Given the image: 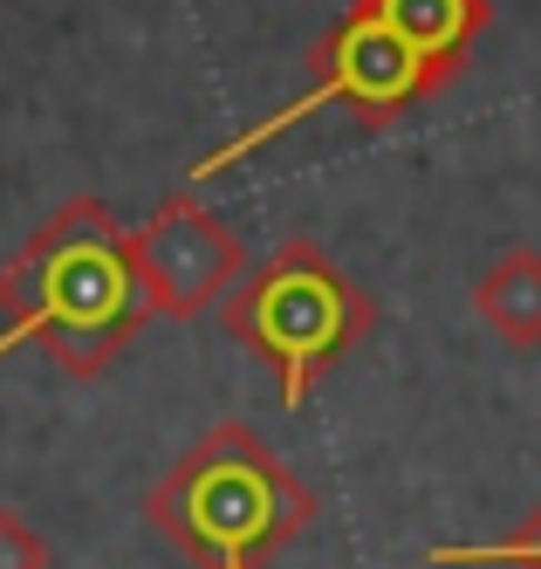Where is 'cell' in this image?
Returning a JSON list of instances; mask_svg holds the SVG:
<instances>
[{"instance_id": "3957f363", "label": "cell", "mask_w": 541, "mask_h": 569, "mask_svg": "<svg viewBox=\"0 0 541 569\" xmlns=\"http://www.w3.org/2000/svg\"><path fill=\"white\" fill-rule=\"evenodd\" d=\"M220 322L240 350H254L274 371L288 412H302L309 391L378 330V302H370V289H357V274H343L309 233H295L227 289Z\"/></svg>"}, {"instance_id": "52a82bcc", "label": "cell", "mask_w": 541, "mask_h": 569, "mask_svg": "<svg viewBox=\"0 0 541 569\" xmlns=\"http://www.w3.org/2000/svg\"><path fill=\"white\" fill-rule=\"evenodd\" d=\"M473 316L508 350H541V248H508L473 281Z\"/></svg>"}, {"instance_id": "9c48e42d", "label": "cell", "mask_w": 541, "mask_h": 569, "mask_svg": "<svg viewBox=\"0 0 541 569\" xmlns=\"http://www.w3.org/2000/svg\"><path fill=\"white\" fill-rule=\"evenodd\" d=\"M0 569H56L49 536H41L21 508H0Z\"/></svg>"}, {"instance_id": "6da1fadb", "label": "cell", "mask_w": 541, "mask_h": 569, "mask_svg": "<svg viewBox=\"0 0 541 569\" xmlns=\"http://www.w3.org/2000/svg\"><path fill=\"white\" fill-rule=\"evenodd\" d=\"M151 302L131 268V233L97 192H69L0 261V357L41 343L62 378L90 385L138 343Z\"/></svg>"}, {"instance_id": "8992f818", "label": "cell", "mask_w": 541, "mask_h": 569, "mask_svg": "<svg viewBox=\"0 0 541 569\" xmlns=\"http://www.w3.org/2000/svg\"><path fill=\"white\" fill-rule=\"evenodd\" d=\"M357 8H370L384 28H398L411 49L445 69H467L473 42L493 28V0H357Z\"/></svg>"}, {"instance_id": "5b68a950", "label": "cell", "mask_w": 541, "mask_h": 569, "mask_svg": "<svg viewBox=\"0 0 541 569\" xmlns=\"http://www.w3.org/2000/svg\"><path fill=\"white\" fill-rule=\"evenodd\" d=\"M131 268H138V289L151 302V316H206L220 309L227 289L254 268L247 261V240L206 207L192 186H179L172 199H158L151 220L131 233Z\"/></svg>"}, {"instance_id": "277c9868", "label": "cell", "mask_w": 541, "mask_h": 569, "mask_svg": "<svg viewBox=\"0 0 541 569\" xmlns=\"http://www.w3.org/2000/svg\"><path fill=\"white\" fill-rule=\"evenodd\" d=\"M452 83H460V69L419 56L398 28H384L370 8H357V0H350V8L322 28V42L309 49V83H302V97H288L281 110L261 117V124H247L240 138H227V144H213L206 158H192L186 186L199 192L206 179H220L227 166H240V158H254L261 144H274V138H288L295 124H309L315 110H350L357 124L384 131V124H398L404 110L445 97Z\"/></svg>"}, {"instance_id": "ba28073f", "label": "cell", "mask_w": 541, "mask_h": 569, "mask_svg": "<svg viewBox=\"0 0 541 569\" xmlns=\"http://www.w3.org/2000/svg\"><path fill=\"white\" fill-rule=\"evenodd\" d=\"M439 569H541V508L508 528L501 542H439L432 549Z\"/></svg>"}, {"instance_id": "7a4b0ae2", "label": "cell", "mask_w": 541, "mask_h": 569, "mask_svg": "<svg viewBox=\"0 0 541 569\" xmlns=\"http://www.w3.org/2000/svg\"><path fill=\"white\" fill-rule=\"evenodd\" d=\"M315 487L247 419L206 426L144 495V521L192 569H268L315 528Z\"/></svg>"}]
</instances>
